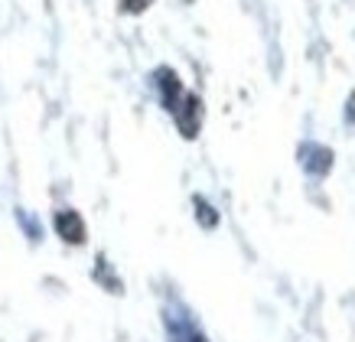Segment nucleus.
Masks as SVG:
<instances>
[{
    "mask_svg": "<svg viewBox=\"0 0 355 342\" xmlns=\"http://www.w3.org/2000/svg\"><path fill=\"white\" fill-rule=\"evenodd\" d=\"M345 114H349V121H352V124H355V92H352V95H349V108H345Z\"/></svg>",
    "mask_w": 355,
    "mask_h": 342,
    "instance_id": "nucleus-6",
    "label": "nucleus"
},
{
    "mask_svg": "<svg viewBox=\"0 0 355 342\" xmlns=\"http://www.w3.org/2000/svg\"><path fill=\"white\" fill-rule=\"evenodd\" d=\"M55 228H59V235H62L65 241H72V245L85 241V222H82L72 209H65V212L55 215Z\"/></svg>",
    "mask_w": 355,
    "mask_h": 342,
    "instance_id": "nucleus-3",
    "label": "nucleus"
},
{
    "mask_svg": "<svg viewBox=\"0 0 355 342\" xmlns=\"http://www.w3.org/2000/svg\"><path fill=\"white\" fill-rule=\"evenodd\" d=\"M196 342H202V339H199V336H196Z\"/></svg>",
    "mask_w": 355,
    "mask_h": 342,
    "instance_id": "nucleus-7",
    "label": "nucleus"
},
{
    "mask_svg": "<svg viewBox=\"0 0 355 342\" xmlns=\"http://www.w3.org/2000/svg\"><path fill=\"white\" fill-rule=\"evenodd\" d=\"M147 3H150V0H124L121 7H124V10H128V13H137V10H144Z\"/></svg>",
    "mask_w": 355,
    "mask_h": 342,
    "instance_id": "nucleus-5",
    "label": "nucleus"
},
{
    "mask_svg": "<svg viewBox=\"0 0 355 342\" xmlns=\"http://www.w3.org/2000/svg\"><path fill=\"white\" fill-rule=\"evenodd\" d=\"M176 124H180V130H183L186 137H196L199 134V118H202V108H199V98L196 95H183L180 101H176Z\"/></svg>",
    "mask_w": 355,
    "mask_h": 342,
    "instance_id": "nucleus-1",
    "label": "nucleus"
},
{
    "mask_svg": "<svg viewBox=\"0 0 355 342\" xmlns=\"http://www.w3.org/2000/svg\"><path fill=\"white\" fill-rule=\"evenodd\" d=\"M196 205H199V215H202V225H209V228H212V225L218 222V215L212 212V209H209V203H205V199H196Z\"/></svg>",
    "mask_w": 355,
    "mask_h": 342,
    "instance_id": "nucleus-4",
    "label": "nucleus"
},
{
    "mask_svg": "<svg viewBox=\"0 0 355 342\" xmlns=\"http://www.w3.org/2000/svg\"><path fill=\"white\" fill-rule=\"evenodd\" d=\"M300 160H303V166H306L313 176H326L329 166H333V150L320 147V144H306V147L300 150Z\"/></svg>",
    "mask_w": 355,
    "mask_h": 342,
    "instance_id": "nucleus-2",
    "label": "nucleus"
}]
</instances>
